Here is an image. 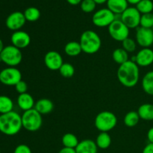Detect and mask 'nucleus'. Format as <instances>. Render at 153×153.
Returning <instances> with one entry per match:
<instances>
[{"instance_id": "obj_43", "label": "nucleus", "mask_w": 153, "mask_h": 153, "mask_svg": "<svg viewBox=\"0 0 153 153\" xmlns=\"http://www.w3.org/2000/svg\"><path fill=\"white\" fill-rule=\"evenodd\" d=\"M152 31H153V27H152Z\"/></svg>"}, {"instance_id": "obj_35", "label": "nucleus", "mask_w": 153, "mask_h": 153, "mask_svg": "<svg viewBox=\"0 0 153 153\" xmlns=\"http://www.w3.org/2000/svg\"><path fill=\"white\" fill-rule=\"evenodd\" d=\"M13 153H32L31 149L25 144H19L15 148Z\"/></svg>"}, {"instance_id": "obj_28", "label": "nucleus", "mask_w": 153, "mask_h": 153, "mask_svg": "<svg viewBox=\"0 0 153 153\" xmlns=\"http://www.w3.org/2000/svg\"><path fill=\"white\" fill-rule=\"evenodd\" d=\"M23 13L26 21L28 22H35L38 20L41 15L40 10L35 7H27Z\"/></svg>"}, {"instance_id": "obj_27", "label": "nucleus", "mask_w": 153, "mask_h": 153, "mask_svg": "<svg viewBox=\"0 0 153 153\" xmlns=\"http://www.w3.org/2000/svg\"><path fill=\"white\" fill-rule=\"evenodd\" d=\"M61 141H62V144L64 145V147L73 148V149H76L79 143L77 137L72 133H67L64 134Z\"/></svg>"}, {"instance_id": "obj_25", "label": "nucleus", "mask_w": 153, "mask_h": 153, "mask_svg": "<svg viewBox=\"0 0 153 153\" xmlns=\"http://www.w3.org/2000/svg\"><path fill=\"white\" fill-rule=\"evenodd\" d=\"M140 120V117H139L137 111H131L128 112L125 115L123 119L124 124L127 127H132L136 126L137 123H139V120Z\"/></svg>"}, {"instance_id": "obj_36", "label": "nucleus", "mask_w": 153, "mask_h": 153, "mask_svg": "<svg viewBox=\"0 0 153 153\" xmlns=\"http://www.w3.org/2000/svg\"><path fill=\"white\" fill-rule=\"evenodd\" d=\"M142 153H153V143H148V144L143 148Z\"/></svg>"}, {"instance_id": "obj_8", "label": "nucleus", "mask_w": 153, "mask_h": 153, "mask_svg": "<svg viewBox=\"0 0 153 153\" xmlns=\"http://www.w3.org/2000/svg\"><path fill=\"white\" fill-rule=\"evenodd\" d=\"M116 19V15L108 8H102L96 11L92 17L94 25L100 28L108 27Z\"/></svg>"}, {"instance_id": "obj_30", "label": "nucleus", "mask_w": 153, "mask_h": 153, "mask_svg": "<svg viewBox=\"0 0 153 153\" xmlns=\"http://www.w3.org/2000/svg\"><path fill=\"white\" fill-rule=\"evenodd\" d=\"M58 71L61 76L65 79H70L75 74L74 67L70 63H64Z\"/></svg>"}, {"instance_id": "obj_10", "label": "nucleus", "mask_w": 153, "mask_h": 153, "mask_svg": "<svg viewBox=\"0 0 153 153\" xmlns=\"http://www.w3.org/2000/svg\"><path fill=\"white\" fill-rule=\"evenodd\" d=\"M141 13L136 7H128L122 14L120 19L128 28H137L140 26Z\"/></svg>"}, {"instance_id": "obj_26", "label": "nucleus", "mask_w": 153, "mask_h": 153, "mask_svg": "<svg viewBox=\"0 0 153 153\" xmlns=\"http://www.w3.org/2000/svg\"><path fill=\"white\" fill-rule=\"evenodd\" d=\"M112 58L117 64L121 65L128 61V54L123 48H117L112 53Z\"/></svg>"}, {"instance_id": "obj_24", "label": "nucleus", "mask_w": 153, "mask_h": 153, "mask_svg": "<svg viewBox=\"0 0 153 153\" xmlns=\"http://www.w3.org/2000/svg\"><path fill=\"white\" fill-rule=\"evenodd\" d=\"M13 109V100L5 95H0V114L9 113Z\"/></svg>"}, {"instance_id": "obj_11", "label": "nucleus", "mask_w": 153, "mask_h": 153, "mask_svg": "<svg viewBox=\"0 0 153 153\" xmlns=\"http://www.w3.org/2000/svg\"><path fill=\"white\" fill-rule=\"evenodd\" d=\"M136 43L143 48H149L153 44V31L152 28L139 26L136 28Z\"/></svg>"}, {"instance_id": "obj_15", "label": "nucleus", "mask_w": 153, "mask_h": 153, "mask_svg": "<svg viewBox=\"0 0 153 153\" xmlns=\"http://www.w3.org/2000/svg\"><path fill=\"white\" fill-rule=\"evenodd\" d=\"M135 63L138 67H146L153 64V50L150 48H143L135 56Z\"/></svg>"}, {"instance_id": "obj_37", "label": "nucleus", "mask_w": 153, "mask_h": 153, "mask_svg": "<svg viewBox=\"0 0 153 153\" xmlns=\"http://www.w3.org/2000/svg\"><path fill=\"white\" fill-rule=\"evenodd\" d=\"M58 153H76V149L73 148L64 147L58 152Z\"/></svg>"}, {"instance_id": "obj_13", "label": "nucleus", "mask_w": 153, "mask_h": 153, "mask_svg": "<svg viewBox=\"0 0 153 153\" xmlns=\"http://www.w3.org/2000/svg\"><path fill=\"white\" fill-rule=\"evenodd\" d=\"M44 64L49 70L56 71L59 70L64 61L61 54L56 51H49L44 56Z\"/></svg>"}, {"instance_id": "obj_16", "label": "nucleus", "mask_w": 153, "mask_h": 153, "mask_svg": "<svg viewBox=\"0 0 153 153\" xmlns=\"http://www.w3.org/2000/svg\"><path fill=\"white\" fill-rule=\"evenodd\" d=\"M17 105L21 110H22L23 111H26L34 108L35 102H34V98L31 94L25 93V94H19L18 96Z\"/></svg>"}, {"instance_id": "obj_31", "label": "nucleus", "mask_w": 153, "mask_h": 153, "mask_svg": "<svg viewBox=\"0 0 153 153\" xmlns=\"http://www.w3.org/2000/svg\"><path fill=\"white\" fill-rule=\"evenodd\" d=\"M140 26L146 28H152L153 27V13L141 14L140 21Z\"/></svg>"}, {"instance_id": "obj_6", "label": "nucleus", "mask_w": 153, "mask_h": 153, "mask_svg": "<svg viewBox=\"0 0 153 153\" xmlns=\"http://www.w3.org/2000/svg\"><path fill=\"white\" fill-rule=\"evenodd\" d=\"M0 59L8 67H16L22 62V54L21 49L15 47L13 45L4 46L0 54Z\"/></svg>"}, {"instance_id": "obj_40", "label": "nucleus", "mask_w": 153, "mask_h": 153, "mask_svg": "<svg viewBox=\"0 0 153 153\" xmlns=\"http://www.w3.org/2000/svg\"><path fill=\"white\" fill-rule=\"evenodd\" d=\"M141 0H127L128 3L131 4H137V3H139Z\"/></svg>"}, {"instance_id": "obj_29", "label": "nucleus", "mask_w": 153, "mask_h": 153, "mask_svg": "<svg viewBox=\"0 0 153 153\" xmlns=\"http://www.w3.org/2000/svg\"><path fill=\"white\" fill-rule=\"evenodd\" d=\"M136 8L141 14L152 13L153 10V1L152 0H141L136 4Z\"/></svg>"}, {"instance_id": "obj_22", "label": "nucleus", "mask_w": 153, "mask_h": 153, "mask_svg": "<svg viewBox=\"0 0 153 153\" xmlns=\"http://www.w3.org/2000/svg\"><path fill=\"white\" fill-rule=\"evenodd\" d=\"M142 88L146 94L153 96V71H149L144 75L142 80Z\"/></svg>"}, {"instance_id": "obj_17", "label": "nucleus", "mask_w": 153, "mask_h": 153, "mask_svg": "<svg viewBox=\"0 0 153 153\" xmlns=\"http://www.w3.org/2000/svg\"><path fill=\"white\" fill-rule=\"evenodd\" d=\"M75 149L76 153H97L98 147L95 141L91 139H85L79 141Z\"/></svg>"}, {"instance_id": "obj_9", "label": "nucleus", "mask_w": 153, "mask_h": 153, "mask_svg": "<svg viewBox=\"0 0 153 153\" xmlns=\"http://www.w3.org/2000/svg\"><path fill=\"white\" fill-rule=\"evenodd\" d=\"M22 80V73L16 67H7L0 72V82L6 86H15Z\"/></svg>"}, {"instance_id": "obj_12", "label": "nucleus", "mask_w": 153, "mask_h": 153, "mask_svg": "<svg viewBox=\"0 0 153 153\" xmlns=\"http://www.w3.org/2000/svg\"><path fill=\"white\" fill-rule=\"evenodd\" d=\"M25 22L26 19L22 12L14 11L7 16L5 20V25L10 31H16L24 26Z\"/></svg>"}, {"instance_id": "obj_38", "label": "nucleus", "mask_w": 153, "mask_h": 153, "mask_svg": "<svg viewBox=\"0 0 153 153\" xmlns=\"http://www.w3.org/2000/svg\"><path fill=\"white\" fill-rule=\"evenodd\" d=\"M147 139L149 143H153V127L149 128L147 132Z\"/></svg>"}, {"instance_id": "obj_7", "label": "nucleus", "mask_w": 153, "mask_h": 153, "mask_svg": "<svg viewBox=\"0 0 153 153\" xmlns=\"http://www.w3.org/2000/svg\"><path fill=\"white\" fill-rule=\"evenodd\" d=\"M108 33L112 39L116 41L123 42L128 37L129 28L121 21L120 19H115V20L108 26Z\"/></svg>"}, {"instance_id": "obj_42", "label": "nucleus", "mask_w": 153, "mask_h": 153, "mask_svg": "<svg viewBox=\"0 0 153 153\" xmlns=\"http://www.w3.org/2000/svg\"><path fill=\"white\" fill-rule=\"evenodd\" d=\"M4 48V43H3V41L0 39V54H1V52H2Z\"/></svg>"}, {"instance_id": "obj_3", "label": "nucleus", "mask_w": 153, "mask_h": 153, "mask_svg": "<svg viewBox=\"0 0 153 153\" xmlns=\"http://www.w3.org/2000/svg\"><path fill=\"white\" fill-rule=\"evenodd\" d=\"M79 43L82 52L88 55H93L100 51L102 46V40L97 32L92 30H87L81 35Z\"/></svg>"}, {"instance_id": "obj_32", "label": "nucleus", "mask_w": 153, "mask_h": 153, "mask_svg": "<svg viewBox=\"0 0 153 153\" xmlns=\"http://www.w3.org/2000/svg\"><path fill=\"white\" fill-rule=\"evenodd\" d=\"M80 7L82 11L85 13H91L95 10L97 3L94 0H82Z\"/></svg>"}, {"instance_id": "obj_39", "label": "nucleus", "mask_w": 153, "mask_h": 153, "mask_svg": "<svg viewBox=\"0 0 153 153\" xmlns=\"http://www.w3.org/2000/svg\"><path fill=\"white\" fill-rule=\"evenodd\" d=\"M82 0H67V2L71 5H77V4H81Z\"/></svg>"}, {"instance_id": "obj_44", "label": "nucleus", "mask_w": 153, "mask_h": 153, "mask_svg": "<svg viewBox=\"0 0 153 153\" xmlns=\"http://www.w3.org/2000/svg\"><path fill=\"white\" fill-rule=\"evenodd\" d=\"M0 153H1V151H0Z\"/></svg>"}, {"instance_id": "obj_23", "label": "nucleus", "mask_w": 153, "mask_h": 153, "mask_svg": "<svg viewBox=\"0 0 153 153\" xmlns=\"http://www.w3.org/2000/svg\"><path fill=\"white\" fill-rule=\"evenodd\" d=\"M97 147L102 149H106L111 144V137L108 132H100L96 140Z\"/></svg>"}, {"instance_id": "obj_5", "label": "nucleus", "mask_w": 153, "mask_h": 153, "mask_svg": "<svg viewBox=\"0 0 153 153\" xmlns=\"http://www.w3.org/2000/svg\"><path fill=\"white\" fill-rule=\"evenodd\" d=\"M117 123L116 115L111 111H105L97 115L94 121L95 126L100 132H108L115 128Z\"/></svg>"}, {"instance_id": "obj_34", "label": "nucleus", "mask_w": 153, "mask_h": 153, "mask_svg": "<svg viewBox=\"0 0 153 153\" xmlns=\"http://www.w3.org/2000/svg\"><path fill=\"white\" fill-rule=\"evenodd\" d=\"M14 87L16 91L19 94H25V93H27V91H28V85H27V83L25 81L21 80Z\"/></svg>"}, {"instance_id": "obj_19", "label": "nucleus", "mask_w": 153, "mask_h": 153, "mask_svg": "<svg viewBox=\"0 0 153 153\" xmlns=\"http://www.w3.org/2000/svg\"><path fill=\"white\" fill-rule=\"evenodd\" d=\"M34 108L41 115L49 114L53 111L54 104L49 99H40L36 102Z\"/></svg>"}, {"instance_id": "obj_33", "label": "nucleus", "mask_w": 153, "mask_h": 153, "mask_svg": "<svg viewBox=\"0 0 153 153\" xmlns=\"http://www.w3.org/2000/svg\"><path fill=\"white\" fill-rule=\"evenodd\" d=\"M136 47H137V43L136 40H133V39L126 38L122 42V48L127 52H133L135 51Z\"/></svg>"}, {"instance_id": "obj_2", "label": "nucleus", "mask_w": 153, "mask_h": 153, "mask_svg": "<svg viewBox=\"0 0 153 153\" xmlns=\"http://www.w3.org/2000/svg\"><path fill=\"white\" fill-rule=\"evenodd\" d=\"M22 128V117L16 112L0 114V132L5 135L13 136L18 134Z\"/></svg>"}, {"instance_id": "obj_1", "label": "nucleus", "mask_w": 153, "mask_h": 153, "mask_svg": "<svg viewBox=\"0 0 153 153\" xmlns=\"http://www.w3.org/2000/svg\"><path fill=\"white\" fill-rule=\"evenodd\" d=\"M117 76L121 85L126 88H133L138 83L140 78L139 67L135 62L128 60L120 65Z\"/></svg>"}, {"instance_id": "obj_14", "label": "nucleus", "mask_w": 153, "mask_h": 153, "mask_svg": "<svg viewBox=\"0 0 153 153\" xmlns=\"http://www.w3.org/2000/svg\"><path fill=\"white\" fill-rule=\"evenodd\" d=\"M10 41L13 46L19 49H25L29 46L31 43V37L27 32L24 31H13L10 37Z\"/></svg>"}, {"instance_id": "obj_21", "label": "nucleus", "mask_w": 153, "mask_h": 153, "mask_svg": "<svg viewBox=\"0 0 153 153\" xmlns=\"http://www.w3.org/2000/svg\"><path fill=\"white\" fill-rule=\"evenodd\" d=\"M64 52L68 56L76 57L82 53V49L79 42L70 41L65 45Z\"/></svg>"}, {"instance_id": "obj_18", "label": "nucleus", "mask_w": 153, "mask_h": 153, "mask_svg": "<svg viewBox=\"0 0 153 153\" xmlns=\"http://www.w3.org/2000/svg\"><path fill=\"white\" fill-rule=\"evenodd\" d=\"M108 8L115 15H121L128 7L127 0H108Z\"/></svg>"}, {"instance_id": "obj_4", "label": "nucleus", "mask_w": 153, "mask_h": 153, "mask_svg": "<svg viewBox=\"0 0 153 153\" xmlns=\"http://www.w3.org/2000/svg\"><path fill=\"white\" fill-rule=\"evenodd\" d=\"M22 128L31 132L37 131L43 124L42 115L34 108L24 111L21 116Z\"/></svg>"}, {"instance_id": "obj_20", "label": "nucleus", "mask_w": 153, "mask_h": 153, "mask_svg": "<svg viewBox=\"0 0 153 153\" xmlns=\"http://www.w3.org/2000/svg\"><path fill=\"white\" fill-rule=\"evenodd\" d=\"M140 119L146 121L153 120V105L145 103L141 105L137 110Z\"/></svg>"}, {"instance_id": "obj_41", "label": "nucleus", "mask_w": 153, "mask_h": 153, "mask_svg": "<svg viewBox=\"0 0 153 153\" xmlns=\"http://www.w3.org/2000/svg\"><path fill=\"white\" fill-rule=\"evenodd\" d=\"M96 3L97 4H104V3L107 2L108 0H94Z\"/></svg>"}]
</instances>
